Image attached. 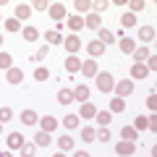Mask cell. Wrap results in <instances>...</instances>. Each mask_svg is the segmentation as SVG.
Here are the masks:
<instances>
[{"label": "cell", "mask_w": 157, "mask_h": 157, "mask_svg": "<svg viewBox=\"0 0 157 157\" xmlns=\"http://www.w3.org/2000/svg\"><path fill=\"white\" fill-rule=\"evenodd\" d=\"M94 78H97V89H100L102 94H110V92H113V86H115V78H113V73L100 71Z\"/></svg>", "instance_id": "6da1fadb"}, {"label": "cell", "mask_w": 157, "mask_h": 157, "mask_svg": "<svg viewBox=\"0 0 157 157\" xmlns=\"http://www.w3.org/2000/svg\"><path fill=\"white\" fill-rule=\"evenodd\" d=\"M113 94L121 97V100H126L128 94H134V81H131V78H121V81H115V86H113Z\"/></svg>", "instance_id": "7a4b0ae2"}, {"label": "cell", "mask_w": 157, "mask_h": 157, "mask_svg": "<svg viewBox=\"0 0 157 157\" xmlns=\"http://www.w3.org/2000/svg\"><path fill=\"white\" fill-rule=\"evenodd\" d=\"M63 47H66L68 55H76V52L81 50V37H78V34H68V37H63Z\"/></svg>", "instance_id": "3957f363"}, {"label": "cell", "mask_w": 157, "mask_h": 157, "mask_svg": "<svg viewBox=\"0 0 157 157\" xmlns=\"http://www.w3.org/2000/svg\"><path fill=\"white\" fill-rule=\"evenodd\" d=\"M134 152H136V144H134V141H123V139H121V141L115 144V155H118V157H134Z\"/></svg>", "instance_id": "277c9868"}, {"label": "cell", "mask_w": 157, "mask_h": 157, "mask_svg": "<svg viewBox=\"0 0 157 157\" xmlns=\"http://www.w3.org/2000/svg\"><path fill=\"white\" fill-rule=\"evenodd\" d=\"M24 144H26V141H24V136H21V131H13V134H8L6 136V147H8V149H21V147Z\"/></svg>", "instance_id": "5b68a950"}, {"label": "cell", "mask_w": 157, "mask_h": 157, "mask_svg": "<svg viewBox=\"0 0 157 157\" xmlns=\"http://www.w3.org/2000/svg\"><path fill=\"white\" fill-rule=\"evenodd\" d=\"M78 73H84L86 78H94L97 73H100V68H97V60H92V58L81 60V71H78Z\"/></svg>", "instance_id": "8992f818"}, {"label": "cell", "mask_w": 157, "mask_h": 157, "mask_svg": "<svg viewBox=\"0 0 157 157\" xmlns=\"http://www.w3.org/2000/svg\"><path fill=\"white\" fill-rule=\"evenodd\" d=\"M97 42H102V45H115V42H118V39H115V34H113L110 32V29H105V26H100V29H97Z\"/></svg>", "instance_id": "52a82bcc"}, {"label": "cell", "mask_w": 157, "mask_h": 157, "mask_svg": "<svg viewBox=\"0 0 157 157\" xmlns=\"http://www.w3.org/2000/svg\"><path fill=\"white\" fill-rule=\"evenodd\" d=\"M86 52H89V58L94 60V58L105 55V45H102V42H97V39H92V42H86Z\"/></svg>", "instance_id": "ba28073f"}, {"label": "cell", "mask_w": 157, "mask_h": 157, "mask_svg": "<svg viewBox=\"0 0 157 157\" xmlns=\"http://www.w3.org/2000/svg\"><path fill=\"white\" fill-rule=\"evenodd\" d=\"M6 81H8V84H21V81H24V71L16 68V66H11L6 71Z\"/></svg>", "instance_id": "9c48e42d"}, {"label": "cell", "mask_w": 157, "mask_h": 157, "mask_svg": "<svg viewBox=\"0 0 157 157\" xmlns=\"http://www.w3.org/2000/svg\"><path fill=\"white\" fill-rule=\"evenodd\" d=\"M76 115L84 118V121H92V118L97 115V105H92V102H81V110H78Z\"/></svg>", "instance_id": "30bf717a"}, {"label": "cell", "mask_w": 157, "mask_h": 157, "mask_svg": "<svg viewBox=\"0 0 157 157\" xmlns=\"http://www.w3.org/2000/svg\"><path fill=\"white\" fill-rule=\"evenodd\" d=\"M47 13H50V18H55V21H63V18H66V6H63V3H50Z\"/></svg>", "instance_id": "8fae6325"}, {"label": "cell", "mask_w": 157, "mask_h": 157, "mask_svg": "<svg viewBox=\"0 0 157 157\" xmlns=\"http://www.w3.org/2000/svg\"><path fill=\"white\" fill-rule=\"evenodd\" d=\"M63 68H66L68 73H78V71H81V60H78V55H68L66 60H63Z\"/></svg>", "instance_id": "7c38bea8"}, {"label": "cell", "mask_w": 157, "mask_h": 157, "mask_svg": "<svg viewBox=\"0 0 157 157\" xmlns=\"http://www.w3.org/2000/svg\"><path fill=\"white\" fill-rule=\"evenodd\" d=\"M32 18V6L29 3H18L16 6V21H29Z\"/></svg>", "instance_id": "4fadbf2b"}, {"label": "cell", "mask_w": 157, "mask_h": 157, "mask_svg": "<svg viewBox=\"0 0 157 157\" xmlns=\"http://www.w3.org/2000/svg\"><path fill=\"white\" fill-rule=\"evenodd\" d=\"M39 126H42V131L52 134V131L58 128V118H52V115H42V118H39Z\"/></svg>", "instance_id": "5bb4252c"}, {"label": "cell", "mask_w": 157, "mask_h": 157, "mask_svg": "<svg viewBox=\"0 0 157 157\" xmlns=\"http://www.w3.org/2000/svg\"><path fill=\"white\" fill-rule=\"evenodd\" d=\"M66 26L71 32H81L84 29V16H66Z\"/></svg>", "instance_id": "9a60e30c"}, {"label": "cell", "mask_w": 157, "mask_h": 157, "mask_svg": "<svg viewBox=\"0 0 157 157\" xmlns=\"http://www.w3.org/2000/svg\"><path fill=\"white\" fill-rule=\"evenodd\" d=\"M84 26H86V29H94V32H97V29L102 26L100 13H86V16H84Z\"/></svg>", "instance_id": "2e32d148"}, {"label": "cell", "mask_w": 157, "mask_h": 157, "mask_svg": "<svg viewBox=\"0 0 157 157\" xmlns=\"http://www.w3.org/2000/svg\"><path fill=\"white\" fill-rule=\"evenodd\" d=\"M118 47H121V52H126V55H131V52L136 50V42L131 37H121L118 39Z\"/></svg>", "instance_id": "e0dca14e"}, {"label": "cell", "mask_w": 157, "mask_h": 157, "mask_svg": "<svg viewBox=\"0 0 157 157\" xmlns=\"http://www.w3.org/2000/svg\"><path fill=\"white\" fill-rule=\"evenodd\" d=\"M45 45H63V34L55 32V29H50V32H45Z\"/></svg>", "instance_id": "ac0fdd59"}, {"label": "cell", "mask_w": 157, "mask_h": 157, "mask_svg": "<svg viewBox=\"0 0 157 157\" xmlns=\"http://www.w3.org/2000/svg\"><path fill=\"white\" fill-rule=\"evenodd\" d=\"M147 76H149V71H147L144 63H134V66H131V81H134V78H147Z\"/></svg>", "instance_id": "d6986e66"}, {"label": "cell", "mask_w": 157, "mask_h": 157, "mask_svg": "<svg viewBox=\"0 0 157 157\" xmlns=\"http://www.w3.org/2000/svg\"><path fill=\"white\" fill-rule=\"evenodd\" d=\"M21 37L26 39V42H37V39H39V29L29 24V26H24V29H21Z\"/></svg>", "instance_id": "ffe728a7"}, {"label": "cell", "mask_w": 157, "mask_h": 157, "mask_svg": "<svg viewBox=\"0 0 157 157\" xmlns=\"http://www.w3.org/2000/svg\"><path fill=\"white\" fill-rule=\"evenodd\" d=\"M21 123L24 126H37L39 123V115L34 110H21Z\"/></svg>", "instance_id": "44dd1931"}, {"label": "cell", "mask_w": 157, "mask_h": 157, "mask_svg": "<svg viewBox=\"0 0 157 157\" xmlns=\"http://www.w3.org/2000/svg\"><path fill=\"white\" fill-rule=\"evenodd\" d=\"M152 52L147 50V45H141V47H136L134 52H131V58H134V63H147V58H149Z\"/></svg>", "instance_id": "7402d4cb"}, {"label": "cell", "mask_w": 157, "mask_h": 157, "mask_svg": "<svg viewBox=\"0 0 157 157\" xmlns=\"http://www.w3.org/2000/svg\"><path fill=\"white\" fill-rule=\"evenodd\" d=\"M78 123H81V118H78L76 113H68V115L63 118V128H68V131H73V128H78Z\"/></svg>", "instance_id": "603a6c76"}, {"label": "cell", "mask_w": 157, "mask_h": 157, "mask_svg": "<svg viewBox=\"0 0 157 157\" xmlns=\"http://www.w3.org/2000/svg\"><path fill=\"white\" fill-rule=\"evenodd\" d=\"M73 100H78V102H89V86H86V84H78L76 89H73Z\"/></svg>", "instance_id": "cb8c5ba5"}, {"label": "cell", "mask_w": 157, "mask_h": 157, "mask_svg": "<svg viewBox=\"0 0 157 157\" xmlns=\"http://www.w3.org/2000/svg\"><path fill=\"white\" fill-rule=\"evenodd\" d=\"M121 136H123V141H134V144H136V139H139V131H136L134 126H123V128H121Z\"/></svg>", "instance_id": "d4e9b609"}, {"label": "cell", "mask_w": 157, "mask_h": 157, "mask_svg": "<svg viewBox=\"0 0 157 157\" xmlns=\"http://www.w3.org/2000/svg\"><path fill=\"white\" fill-rule=\"evenodd\" d=\"M50 134H47V131H39L37 136H34V144H37V149H45V147H50Z\"/></svg>", "instance_id": "484cf974"}, {"label": "cell", "mask_w": 157, "mask_h": 157, "mask_svg": "<svg viewBox=\"0 0 157 157\" xmlns=\"http://www.w3.org/2000/svg\"><path fill=\"white\" fill-rule=\"evenodd\" d=\"M94 121H97L100 126H105V128H107V126H110V121H113V113H110V110H97Z\"/></svg>", "instance_id": "4316f807"}, {"label": "cell", "mask_w": 157, "mask_h": 157, "mask_svg": "<svg viewBox=\"0 0 157 157\" xmlns=\"http://www.w3.org/2000/svg\"><path fill=\"white\" fill-rule=\"evenodd\" d=\"M58 102H60L63 107L71 105V102H73V89H66V86H63V89L58 92Z\"/></svg>", "instance_id": "83f0119b"}, {"label": "cell", "mask_w": 157, "mask_h": 157, "mask_svg": "<svg viewBox=\"0 0 157 157\" xmlns=\"http://www.w3.org/2000/svg\"><path fill=\"white\" fill-rule=\"evenodd\" d=\"M121 26H123V29H134L136 26V16H134V13H128V11L121 13Z\"/></svg>", "instance_id": "f1b7e54d"}, {"label": "cell", "mask_w": 157, "mask_h": 157, "mask_svg": "<svg viewBox=\"0 0 157 157\" xmlns=\"http://www.w3.org/2000/svg\"><path fill=\"white\" fill-rule=\"evenodd\" d=\"M139 39L144 42V45H147V42H152V39H155V26H141L139 29Z\"/></svg>", "instance_id": "f546056e"}, {"label": "cell", "mask_w": 157, "mask_h": 157, "mask_svg": "<svg viewBox=\"0 0 157 157\" xmlns=\"http://www.w3.org/2000/svg\"><path fill=\"white\" fill-rule=\"evenodd\" d=\"M123 110H126V100L113 97V100H110V113H123Z\"/></svg>", "instance_id": "4dcf8cb0"}, {"label": "cell", "mask_w": 157, "mask_h": 157, "mask_svg": "<svg viewBox=\"0 0 157 157\" xmlns=\"http://www.w3.org/2000/svg\"><path fill=\"white\" fill-rule=\"evenodd\" d=\"M58 149L60 152H71L73 149V139L71 136H60V139H58Z\"/></svg>", "instance_id": "1f68e13d"}, {"label": "cell", "mask_w": 157, "mask_h": 157, "mask_svg": "<svg viewBox=\"0 0 157 157\" xmlns=\"http://www.w3.org/2000/svg\"><path fill=\"white\" fill-rule=\"evenodd\" d=\"M94 141H102V144H107V141H110V128L100 126V128H97V136H94Z\"/></svg>", "instance_id": "d6a6232c"}, {"label": "cell", "mask_w": 157, "mask_h": 157, "mask_svg": "<svg viewBox=\"0 0 157 157\" xmlns=\"http://www.w3.org/2000/svg\"><path fill=\"white\" fill-rule=\"evenodd\" d=\"M3 26H6V32H21V21H16V18H6Z\"/></svg>", "instance_id": "836d02e7"}, {"label": "cell", "mask_w": 157, "mask_h": 157, "mask_svg": "<svg viewBox=\"0 0 157 157\" xmlns=\"http://www.w3.org/2000/svg\"><path fill=\"white\" fill-rule=\"evenodd\" d=\"M94 136H97V128H94V126H84L81 139H84V141H94Z\"/></svg>", "instance_id": "e575fe53"}, {"label": "cell", "mask_w": 157, "mask_h": 157, "mask_svg": "<svg viewBox=\"0 0 157 157\" xmlns=\"http://www.w3.org/2000/svg\"><path fill=\"white\" fill-rule=\"evenodd\" d=\"M11 66H13V58H11V52H0V68H3V71H8Z\"/></svg>", "instance_id": "d590c367"}, {"label": "cell", "mask_w": 157, "mask_h": 157, "mask_svg": "<svg viewBox=\"0 0 157 157\" xmlns=\"http://www.w3.org/2000/svg\"><path fill=\"white\" fill-rule=\"evenodd\" d=\"M144 6H147L144 0H131V3H128V8H131V11H128V13H134V16H136L139 11H144Z\"/></svg>", "instance_id": "8d00e7d4"}, {"label": "cell", "mask_w": 157, "mask_h": 157, "mask_svg": "<svg viewBox=\"0 0 157 157\" xmlns=\"http://www.w3.org/2000/svg\"><path fill=\"white\" fill-rule=\"evenodd\" d=\"M34 78H37V81H47V78H50V71H47L45 66H39L37 71H34Z\"/></svg>", "instance_id": "74e56055"}, {"label": "cell", "mask_w": 157, "mask_h": 157, "mask_svg": "<svg viewBox=\"0 0 157 157\" xmlns=\"http://www.w3.org/2000/svg\"><path fill=\"white\" fill-rule=\"evenodd\" d=\"M47 52H50V45H42V50H39V52H34V55H32V60H34V63H42Z\"/></svg>", "instance_id": "f35d334b"}, {"label": "cell", "mask_w": 157, "mask_h": 157, "mask_svg": "<svg viewBox=\"0 0 157 157\" xmlns=\"http://www.w3.org/2000/svg\"><path fill=\"white\" fill-rule=\"evenodd\" d=\"M11 118H13V110H11V107H0V123L6 126Z\"/></svg>", "instance_id": "ab89813d"}, {"label": "cell", "mask_w": 157, "mask_h": 157, "mask_svg": "<svg viewBox=\"0 0 157 157\" xmlns=\"http://www.w3.org/2000/svg\"><path fill=\"white\" fill-rule=\"evenodd\" d=\"M37 155V144H24L21 147V157H34Z\"/></svg>", "instance_id": "60d3db41"}, {"label": "cell", "mask_w": 157, "mask_h": 157, "mask_svg": "<svg viewBox=\"0 0 157 157\" xmlns=\"http://www.w3.org/2000/svg\"><path fill=\"white\" fill-rule=\"evenodd\" d=\"M73 8L84 13V11H89V8H92V0H76V3H73Z\"/></svg>", "instance_id": "b9f144b4"}, {"label": "cell", "mask_w": 157, "mask_h": 157, "mask_svg": "<svg viewBox=\"0 0 157 157\" xmlns=\"http://www.w3.org/2000/svg\"><path fill=\"white\" fill-rule=\"evenodd\" d=\"M147 107H149L152 113L157 110V94H155V89H152V92H149V97H147Z\"/></svg>", "instance_id": "7bdbcfd3"}, {"label": "cell", "mask_w": 157, "mask_h": 157, "mask_svg": "<svg viewBox=\"0 0 157 157\" xmlns=\"http://www.w3.org/2000/svg\"><path fill=\"white\" fill-rule=\"evenodd\" d=\"M47 8H50L47 0H34V3H32V11H47Z\"/></svg>", "instance_id": "ee69618b"}, {"label": "cell", "mask_w": 157, "mask_h": 157, "mask_svg": "<svg viewBox=\"0 0 157 157\" xmlns=\"http://www.w3.org/2000/svg\"><path fill=\"white\" fill-rule=\"evenodd\" d=\"M134 128H136V131H144V128H147V115H139V118H136V121H134Z\"/></svg>", "instance_id": "f6af8a7d"}, {"label": "cell", "mask_w": 157, "mask_h": 157, "mask_svg": "<svg viewBox=\"0 0 157 157\" xmlns=\"http://www.w3.org/2000/svg\"><path fill=\"white\" fill-rule=\"evenodd\" d=\"M147 128H149V131H157V115H155V113L147 115Z\"/></svg>", "instance_id": "bcb514c9"}, {"label": "cell", "mask_w": 157, "mask_h": 157, "mask_svg": "<svg viewBox=\"0 0 157 157\" xmlns=\"http://www.w3.org/2000/svg\"><path fill=\"white\" fill-rule=\"evenodd\" d=\"M107 6H110V3H107V0H100V3H92V8H94V11H105Z\"/></svg>", "instance_id": "7dc6e473"}, {"label": "cell", "mask_w": 157, "mask_h": 157, "mask_svg": "<svg viewBox=\"0 0 157 157\" xmlns=\"http://www.w3.org/2000/svg\"><path fill=\"white\" fill-rule=\"evenodd\" d=\"M73 157H92L89 152H84V149H78V152H73Z\"/></svg>", "instance_id": "c3c4849f"}, {"label": "cell", "mask_w": 157, "mask_h": 157, "mask_svg": "<svg viewBox=\"0 0 157 157\" xmlns=\"http://www.w3.org/2000/svg\"><path fill=\"white\" fill-rule=\"evenodd\" d=\"M0 157H13V152H11V149H6V152H0Z\"/></svg>", "instance_id": "681fc988"}, {"label": "cell", "mask_w": 157, "mask_h": 157, "mask_svg": "<svg viewBox=\"0 0 157 157\" xmlns=\"http://www.w3.org/2000/svg\"><path fill=\"white\" fill-rule=\"evenodd\" d=\"M52 157H66V152H58V155H52Z\"/></svg>", "instance_id": "f907efd6"}, {"label": "cell", "mask_w": 157, "mask_h": 157, "mask_svg": "<svg viewBox=\"0 0 157 157\" xmlns=\"http://www.w3.org/2000/svg\"><path fill=\"white\" fill-rule=\"evenodd\" d=\"M0 50H3V34H0Z\"/></svg>", "instance_id": "816d5d0a"}, {"label": "cell", "mask_w": 157, "mask_h": 157, "mask_svg": "<svg viewBox=\"0 0 157 157\" xmlns=\"http://www.w3.org/2000/svg\"><path fill=\"white\" fill-rule=\"evenodd\" d=\"M0 134H3V123H0Z\"/></svg>", "instance_id": "f5cc1de1"}, {"label": "cell", "mask_w": 157, "mask_h": 157, "mask_svg": "<svg viewBox=\"0 0 157 157\" xmlns=\"http://www.w3.org/2000/svg\"><path fill=\"white\" fill-rule=\"evenodd\" d=\"M0 21H3V13H0Z\"/></svg>", "instance_id": "db71d44e"}]
</instances>
